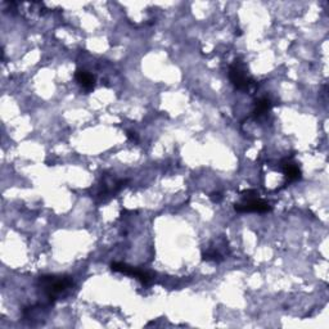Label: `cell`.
I'll use <instances>...</instances> for the list:
<instances>
[{
  "label": "cell",
  "mask_w": 329,
  "mask_h": 329,
  "mask_svg": "<svg viewBox=\"0 0 329 329\" xmlns=\"http://www.w3.org/2000/svg\"><path fill=\"white\" fill-rule=\"evenodd\" d=\"M229 79L238 90L247 91L255 86V80L247 72L245 63L241 59H236L229 67Z\"/></svg>",
  "instance_id": "cell-2"
},
{
  "label": "cell",
  "mask_w": 329,
  "mask_h": 329,
  "mask_svg": "<svg viewBox=\"0 0 329 329\" xmlns=\"http://www.w3.org/2000/svg\"><path fill=\"white\" fill-rule=\"evenodd\" d=\"M128 137L130 138L131 140H138V135L135 131H128Z\"/></svg>",
  "instance_id": "cell-10"
},
{
  "label": "cell",
  "mask_w": 329,
  "mask_h": 329,
  "mask_svg": "<svg viewBox=\"0 0 329 329\" xmlns=\"http://www.w3.org/2000/svg\"><path fill=\"white\" fill-rule=\"evenodd\" d=\"M222 198H223V195L220 194V193H212V194H211V199H212L213 202H220L222 201Z\"/></svg>",
  "instance_id": "cell-9"
},
{
  "label": "cell",
  "mask_w": 329,
  "mask_h": 329,
  "mask_svg": "<svg viewBox=\"0 0 329 329\" xmlns=\"http://www.w3.org/2000/svg\"><path fill=\"white\" fill-rule=\"evenodd\" d=\"M38 284L49 302H54L62 294L72 288L73 280L67 275H43L39 278Z\"/></svg>",
  "instance_id": "cell-1"
},
{
  "label": "cell",
  "mask_w": 329,
  "mask_h": 329,
  "mask_svg": "<svg viewBox=\"0 0 329 329\" xmlns=\"http://www.w3.org/2000/svg\"><path fill=\"white\" fill-rule=\"evenodd\" d=\"M75 79H76V81L81 85L82 89H84L85 91H87V93L93 90L94 87H95V77H94L90 72H87V71H85V70H81V68L76 70Z\"/></svg>",
  "instance_id": "cell-5"
},
{
  "label": "cell",
  "mask_w": 329,
  "mask_h": 329,
  "mask_svg": "<svg viewBox=\"0 0 329 329\" xmlns=\"http://www.w3.org/2000/svg\"><path fill=\"white\" fill-rule=\"evenodd\" d=\"M282 170L286 175V178L288 181H296L301 179V170L297 166V163L292 162V161H284L282 165Z\"/></svg>",
  "instance_id": "cell-6"
},
{
  "label": "cell",
  "mask_w": 329,
  "mask_h": 329,
  "mask_svg": "<svg viewBox=\"0 0 329 329\" xmlns=\"http://www.w3.org/2000/svg\"><path fill=\"white\" fill-rule=\"evenodd\" d=\"M234 210L237 212H257L264 213L271 211V206L269 202L264 201L260 198H251V199H243L242 203L234 204Z\"/></svg>",
  "instance_id": "cell-4"
},
{
  "label": "cell",
  "mask_w": 329,
  "mask_h": 329,
  "mask_svg": "<svg viewBox=\"0 0 329 329\" xmlns=\"http://www.w3.org/2000/svg\"><path fill=\"white\" fill-rule=\"evenodd\" d=\"M202 260L203 261L222 262L224 260V254H222V250H220L218 245H213L202 252Z\"/></svg>",
  "instance_id": "cell-7"
},
{
  "label": "cell",
  "mask_w": 329,
  "mask_h": 329,
  "mask_svg": "<svg viewBox=\"0 0 329 329\" xmlns=\"http://www.w3.org/2000/svg\"><path fill=\"white\" fill-rule=\"evenodd\" d=\"M271 107H273V103H271V100L269 99V98H266V96L260 98V99L256 100V103H255L254 116L255 117L264 116V115H266L269 111H270Z\"/></svg>",
  "instance_id": "cell-8"
},
{
  "label": "cell",
  "mask_w": 329,
  "mask_h": 329,
  "mask_svg": "<svg viewBox=\"0 0 329 329\" xmlns=\"http://www.w3.org/2000/svg\"><path fill=\"white\" fill-rule=\"evenodd\" d=\"M111 269L115 273H121L129 275V277L137 278L143 286H151L152 283H153V279H155V274L151 273V271L137 269L134 266L123 264V262H114L111 265Z\"/></svg>",
  "instance_id": "cell-3"
}]
</instances>
